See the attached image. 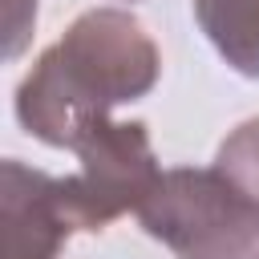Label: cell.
<instances>
[{
	"mask_svg": "<svg viewBox=\"0 0 259 259\" xmlns=\"http://www.w3.org/2000/svg\"><path fill=\"white\" fill-rule=\"evenodd\" d=\"M158 73L162 53L138 16L125 8H89L24 73L16 117L45 146L77 150L93 130L113 121L117 105L146 97Z\"/></svg>",
	"mask_w": 259,
	"mask_h": 259,
	"instance_id": "obj_1",
	"label": "cell"
},
{
	"mask_svg": "<svg viewBox=\"0 0 259 259\" xmlns=\"http://www.w3.org/2000/svg\"><path fill=\"white\" fill-rule=\"evenodd\" d=\"M138 223L174 259H259V194L223 166L162 170Z\"/></svg>",
	"mask_w": 259,
	"mask_h": 259,
	"instance_id": "obj_2",
	"label": "cell"
},
{
	"mask_svg": "<svg viewBox=\"0 0 259 259\" xmlns=\"http://www.w3.org/2000/svg\"><path fill=\"white\" fill-rule=\"evenodd\" d=\"M73 154L81 170L65 174V186L81 231H101L130 210L138 214V206L162 178L146 121H105Z\"/></svg>",
	"mask_w": 259,
	"mask_h": 259,
	"instance_id": "obj_3",
	"label": "cell"
},
{
	"mask_svg": "<svg viewBox=\"0 0 259 259\" xmlns=\"http://www.w3.org/2000/svg\"><path fill=\"white\" fill-rule=\"evenodd\" d=\"M0 214L4 259H57L69 235L81 231L65 178L24 166L20 158L0 162Z\"/></svg>",
	"mask_w": 259,
	"mask_h": 259,
	"instance_id": "obj_4",
	"label": "cell"
},
{
	"mask_svg": "<svg viewBox=\"0 0 259 259\" xmlns=\"http://www.w3.org/2000/svg\"><path fill=\"white\" fill-rule=\"evenodd\" d=\"M214 53L243 77L259 81V0H190Z\"/></svg>",
	"mask_w": 259,
	"mask_h": 259,
	"instance_id": "obj_5",
	"label": "cell"
},
{
	"mask_svg": "<svg viewBox=\"0 0 259 259\" xmlns=\"http://www.w3.org/2000/svg\"><path fill=\"white\" fill-rule=\"evenodd\" d=\"M214 166H223L235 182H243L251 194H259V117L235 125V130L223 138Z\"/></svg>",
	"mask_w": 259,
	"mask_h": 259,
	"instance_id": "obj_6",
	"label": "cell"
},
{
	"mask_svg": "<svg viewBox=\"0 0 259 259\" xmlns=\"http://www.w3.org/2000/svg\"><path fill=\"white\" fill-rule=\"evenodd\" d=\"M32 20H36V0H8V12H4V24H8V61L24 53L28 45V32H32Z\"/></svg>",
	"mask_w": 259,
	"mask_h": 259,
	"instance_id": "obj_7",
	"label": "cell"
}]
</instances>
